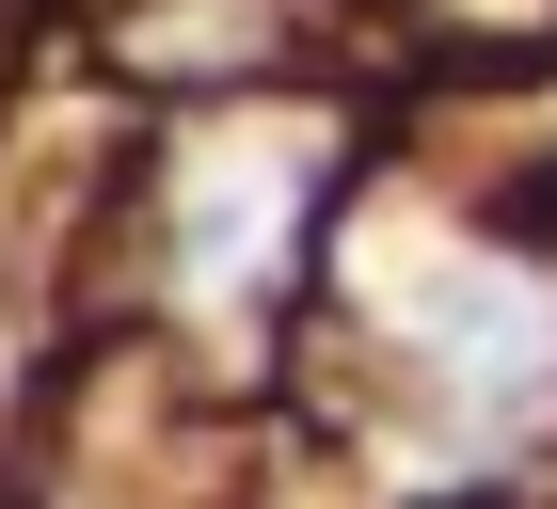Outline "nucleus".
Instances as JSON below:
<instances>
[{"mask_svg":"<svg viewBox=\"0 0 557 509\" xmlns=\"http://www.w3.org/2000/svg\"><path fill=\"white\" fill-rule=\"evenodd\" d=\"M319 160H335V144L287 127V112H208L160 160V254H175V287L191 302H256L271 271H287V239H302Z\"/></svg>","mask_w":557,"mask_h":509,"instance_id":"nucleus-1","label":"nucleus"},{"mask_svg":"<svg viewBox=\"0 0 557 509\" xmlns=\"http://www.w3.org/2000/svg\"><path fill=\"white\" fill-rule=\"evenodd\" d=\"M398 302H414V382L446 398L462 430H510L525 398L557 382V287L525 254H478V239H414V254H367Z\"/></svg>","mask_w":557,"mask_h":509,"instance_id":"nucleus-2","label":"nucleus"}]
</instances>
